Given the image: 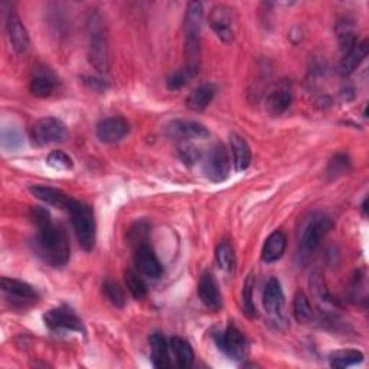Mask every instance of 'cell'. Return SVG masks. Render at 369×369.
I'll list each match as a JSON object with an SVG mask.
<instances>
[{
	"mask_svg": "<svg viewBox=\"0 0 369 369\" xmlns=\"http://www.w3.org/2000/svg\"><path fill=\"white\" fill-rule=\"evenodd\" d=\"M31 220L36 225L35 249L47 264L63 267L68 263L71 247L65 229L52 221L51 213L41 206L31 209Z\"/></svg>",
	"mask_w": 369,
	"mask_h": 369,
	"instance_id": "1",
	"label": "cell"
},
{
	"mask_svg": "<svg viewBox=\"0 0 369 369\" xmlns=\"http://www.w3.org/2000/svg\"><path fill=\"white\" fill-rule=\"evenodd\" d=\"M204 9L199 2H190L186 8L183 32H185V68L193 79L201 67V28Z\"/></svg>",
	"mask_w": 369,
	"mask_h": 369,
	"instance_id": "2",
	"label": "cell"
},
{
	"mask_svg": "<svg viewBox=\"0 0 369 369\" xmlns=\"http://www.w3.org/2000/svg\"><path fill=\"white\" fill-rule=\"evenodd\" d=\"M68 212L71 215L72 227L75 229V234L76 238H79L80 245L85 251H91L95 245V236H97V224L92 208L84 202L72 199Z\"/></svg>",
	"mask_w": 369,
	"mask_h": 369,
	"instance_id": "3",
	"label": "cell"
},
{
	"mask_svg": "<svg viewBox=\"0 0 369 369\" xmlns=\"http://www.w3.org/2000/svg\"><path fill=\"white\" fill-rule=\"evenodd\" d=\"M88 60L91 65L101 74L108 69V47L103 21L99 15L88 21Z\"/></svg>",
	"mask_w": 369,
	"mask_h": 369,
	"instance_id": "4",
	"label": "cell"
},
{
	"mask_svg": "<svg viewBox=\"0 0 369 369\" xmlns=\"http://www.w3.org/2000/svg\"><path fill=\"white\" fill-rule=\"evenodd\" d=\"M334 222L329 217L323 213H316L307 221L304 228L302 229V234L299 238V247L302 256H310L312 252L318 249L322 240L329 234L332 229Z\"/></svg>",
	"mask_w": 369,
	"mask_h": 369,
	"instance_id": "5",
	"label": "cell"
},
{
	"mask_svg": "<svg viewBox=\"0 0 369 369\" xmlns=\"http://www.w3.org/2000/svg\"><path fill=\"white\" fill-rule=\"evenodd\" d=\"M204 173L212 182H224L231 173V159L227 147L222 143L213 145L204 159Z\"/></svg>",
	"mask_w": 369,
	"mask_h": 369,
	"instance_id": "6",
	"label": "cell"
},
{
	"mask_svg": "<svg viewBox=\"0 0 369 369\" xmlns=\"http://www.w3.org/2000/svg\"><path fill=\"white\" fill-rule=\"evenodd\" d=\"M218 347L231 359L243 361L248 355V342L234 325H229L224 332L213 335Z\"/></svg>",
	"mask_w": 369,
	"mask_h": 369,
	"instance_id": "7",
	"label": "cell"
},
{
	"mask_svg": "<svg viewBox=\"0 0 369 369\" xmlns=\"http://www.w3.org/2000/svg\"><path fill=\"white\" fill-rule=\"evenodd\" d=\"M32 138L41 146L63 143L68 139V129L60 119L44 117L33 124Z\"/></svg>",
	"mask_w": 369,
	"mask_h": 369,
	"instance_id": "8",
	"label": "cell"
},
{
	"mask_svg": "<svg viewBox=\"0 0 369 369\" xmlns=\"http://www.w3.org/2000/svg\"><path fill=\"white\" fill-rule=\"evenodd\" d=\"M45 325L55 332H61V330H68V332H84L81 319L75 315L72 309L68 306H60L51 309L49 312L44 315Z\"/></svg>",
	"mask_w": 369,
	"mask_h": 369,
	"instance_id": "9",
	"label": "cell"
},
{
	"mask_svg": "<svg viewBox=\"0 0 369 369\" xmlns=\"http://www.w3.org/2000/svg\"><path fill=\"white\" fill-rule=\"evenodd\" d=\"M234 24L236 15L229 6L217 5L212 8L209 13V25L220 40L227 44L232 42V40H234Z\"/></svg>",
	"mask_w": 369,
	"mask_h": 369,
	"instance_id": "10",
	"label": "cell"
},
{
	"mask_svg": "<svg viewBox=\"0 0 369 369\" xmlns=\"http://www.w3.org/2000/svg\"><path fill=\"white\" fill-rule=\"evenodd\" d=\"M130 133V124L126 119L114 115V117H107L97 124V138L103 143L114 145L122 142L126 136Z\"/></svg>",
	"mask_w": 369,
	"mask_h": 369,
	"instance_id": "11",
	"label": "cell"
},
{
	"mask_svg": "<svg viewBox=\"0 0 369 369\" xmlns=\"http://www.w3.org/2000/svg\"><path fill=\"white\" fill-rule=\"evenodd\" d=\"M2 290L12 299L15 306L26 307L38 302L36 290L25 281L2 277Z\"/></svg>",
	"mask_w": 369,
	"mask_h": 369,
	"instance_id": "12",
	"label": "cell"
},
{
	"mask_svg": "<svg viewBox=\"0 0 369 369\" xmlns=\"http://www.w3.org/2000/svg\"><path fill=\"white\" fill-rule=\"evenodd\" d=\"M134 264L140 274L153 280L159 279L163 273V267L149 244L134 248Z\"/></svg>",
	"mask_w": 369,
	"mask_h": 369,
	"instance_id": "13",
	"label": "cell"
},
{
	"mask_svg": "<svg viewBox=\"0 0 369 369\" xmlns=\"http://www.w3.org/2000/svg\"><path fill=\"white\" fill-rule=\"evenodd\" d=\"M167 136L174 140L179 142H190V140H201L209 136L208 129L197 122H185V120H174L167 126L166 130Z\"/></svg>",
	"mask_w": 369,
	"mask_h": 369,
	"instance_id": "14",
	"label": "cell"
},
{
	"mask_svg": "<svg viewBox=\"0 0 369 369\" xmlns=\"http://www.w3.org/2000/svg\"><path fill=\"white\" fill-rule=\"evenodd\" d=\"M198 295L201 302L205 304L212 312H220L222 309V295L220 286L211 273H204L199 286H198Z\"/></svg>",
	"mask_w": 369,
	"mask_h": 369,
	"instance_id": "15",
	"label": "cell"
},
{
	"mask_svg": "<svg viewBox=\"0 0 369 369\" xmlns=\"http://www.w3.org/2000/svg\"><path fill=\"white\" fill-rule=\"evenodd\" d=\"M6 31H8L9 41H10V44L13 47V49L17 54L26 52L28 48H29V33H28L25 25L22 24L21 17H19L13 12H10L8 15Z\"/></svg>",
	"mask_w": 369,
	"mask_h": 369,
	"instance_id": "16",
	"label": "cell"
},
{
	"mask_svg": "<svg viewBox=\"0 0 369 369\" xmlns=\"http://www.w3.org/2000/svg\"><path fill=\"white\" fill-rule=\"evenodd\" d=\"M31 193L38 198L40 201L45 202L47 205L55 206V208H60V209H67L71 205V198L64 193L63 190L56 189V188H51V186H42V185H36V186H31L29 188Z\"/></svg>",
	"mask_w": 369,
	"mask_h": 369,
	"instance_id": "17",
	"label": "cell"
},
{
	"mask_svg": "<svg viewBox=\"0 0 369 369\" xmlns=\"http://www.w3.org/2000/svg\"><path fill=\"white\" fill-rule=\"evenodd\" d=\"M368 51H369V44L366 40L362 42H356L351 49L346 51L339 65L341 75L343 76L351 75L363 63L368 55Z\"/></svg>",
	"mask_w": 369,
	"mask_h": 369,
	"instance_id": "18",
	"label": "cell"
},
{
	"mask_svg": "<svg viewBox=\"0 0 369 369\" xmlns=\"http://www.w3.org/2000/svg\"><path fill=\"white\" fill-rule=\"evenodd\" d=\"M263 304L264 309L271 315H277L281 312L284 304V295L281 284L277 279H270L267 281L263 293Z\"/></svg>",
	"mask_w": 369,
	"mask_h": 369,
	"instance_id": "19",
	"label": "cell"
},
{
	"mask_svg": "<svg viewBox=\"0 0 369 369\" xmlns=\"http://www.w3.org/2000/svg\"><path fill=\"white\" fill-rule=\"evenodd\" d=\"M291 101H293L291 91L286 85H279L268 94L265 100V107L271 115H280L288 110Z\"/></svg>",
	"mask_w": 369,
	"mask_h": 369,
	"instance_id": "20",
	"label": "cell"
},
{
	"mask_svg": "<svg viewBox=\"0 0 369 369\" xmlns=\"http://www.w3.org/2000/svg\"><path fill=\"white\" fill-rule=\"evenodd\" d=\"M287 247V240L286 236L281 231H274L273 234H270L268 238L264 243L263 252H261V259L265 263H274L280 260L284 254Z\"/></svg>",
	"mask_w": 369,
	"mask_h": 369,
	"instance_id": "21",
	"label": "cell"
},
{
	"mask_svg": "<svg viewBox=\"0 0 369 369\" xmlns=\"http://www.w3.org/2000/svg\"><path fill=\"white\" fill-rule=\"evenodd\" d=\"M150 349H151V362L159 369H166L172 366L169 356V345L166 338L162 334H153L149 338Z\"/></svg>",
	"mask_w": 369,
	"mask_h": 369,
	"instance_id": "22",
	"label": "cell"
},
{
	"mask_svg": "<svg viewBox=\"0 0 369 369\" xmlns=\"http://www.w3.org/2000/svg\"><path fill=\"white\" fill-rule=\"evenodd\" d=\"M215 92L217 88L213 84H202L188 95L186 107L192 111H202L212 103Z\"/></svg>",
	"mask_w": 369,
	"mask_h": 369,
	"instance_id": "23",
	"label": "cell"
},
{
	"mask_svg": "<svg viewBox=\"0 0 369 369\" xmlns=\"http://www.w3.org/2000/svg\"><path fill=\"white\" fill-rule=\"evenodd\" d=\"M231 151L234 156V165L238 172L245 170L251 165V150L248 143L237 133H231L229 136Z\"/></svg>",
	"mask_w": 369,
	"mask_h": 369,
	"instance_id": "24",
	"label": "cell"
},
{
	"mask_svg": "<svg viewBox=\"0 0 369 369\" xmlns=\"http://www.w3.org/2000/svg\"><path fill=\"white\" fill-rule=\"evenodd\" d=\"M170 349L173 352L174 361H177V365L179 368H190L193 365V359H195V355H193V351L190 345L179 338V336H174L170 339Z\"/></svg>",
	"mask_w": 369,
	"mask_h": 369,
	"instance_id": "25",
	"label": "cell"
},
{
	"mask_svg": "<svg viewBox=\"0 0 369 369\" xmlns=\"http://www.w3.org/2000/svg\"><path fill=\"white\" fill-rule=\"evenodd\" d=\"M363 361V354L356 349H343V351H336L329 356V363L332 368L343 369L358 365Z\"/></svg>",
	"mask_w": 369,
	"mask_h": 369,
	"instance_id": "26",
	"label": "cell"
},
{
	"mask_svg": "<svg viewBox=\"0 0 369 369\" xmlns=\"http://www.w3.org/2000/svg\"><path fill=\"white\" fill-rule=\"evenodd\" d=\"M55 87H56L55 79L47 74L35 75L29 84L31 92L35 97H38V99H47V97H51L52 92L55 91Z\"/></svg>",
	"mask_w": 369,
	"mask_h": 369,
	"instance_id": "27",
	"label": "cell"
},
{
	"mask_svg": "<svg viewBox=\"0 0 369 369\" xmlns=\"http://www.w3.org/2000/svg\"><path fill=\"white\" fill-rule=\"evenodd\" d=\"M293 313L297 322L300 323H309L315 318L313 307L309 302V297L303 293V291H297L293 302Z\"/></svg>",
	"mask_w": 369,
	"mask_h": 369,
	"instance_id": "28",
	"label": "cell"
},
{
	"mask_svg": "<svg viewBox=\"0 0 369 369\" xmlns=\"http://www.w3.org/2000/svg\"><path fill=\"white\" fill-rule=\"evenodd\" d=\"M124 283L131 296L138 300H142L147 296V286L143 279L136 273L134 270H127L124 273Z\"/></svg>",
	"mask_w": 369,
	"mask_h": 369,
	"instance_id": "29",
	"label": "cell"
},
{
	"mask_svg": "<svg viewBox=\"0 0 369 369\" xmlns=\"http://www.w3.org/2000/svg\"><path fill=\"white\" fill-rule=\"evenodd\" d=\"M215 259L220 265V268L225 271H231L236 265V254H234V248L227 241H222L215 251Z\"/></svg>",
	"mask_w": 369,
	"mask_h": 369,
	"instance_id": "30",
	"label": "cell"
},
{
	"mask_svg": "<svg viewBox=\"0 0 369 369\" xmlns=\"http://www.w3.org/2000/svg\"><path fill=\"white\" fill-rule=\"evenodd\" d=\"M103 293L107 297V300L115 306V307H124L126 304V295H124V290L111 280H107L103 284Z\"/></svg>",
	"mask_w": 369,
	"mask_h": 369,
	"instance_id": "31",
	"label": "cell"
},
{
	"mask_svg": "<svg viewBox=\"0 0 369 369\" xmlns=\"http://www.w3.org/2000/svg\"><path fill=\"white\" fill-rule=\"evenodd\" d=\"M252 290H254V276L249 274L245 280L244 290H243V307L248 318H254L257 315L256 304L252 302Z\"/></svg>",
	"mask_w": 369,
	"mask_h": 369,
	"instance_id": "32",
	"label": "cell"
},
{
	"mask_svg": "<svg viewBox=\"0 0 369 369\" xmlns=\"http://www.w3.org/2000/svg\"><path fill=\"white\" fill-rule=\"evenodd\" d=\"M147 240H149V225L146 222H138L130 228L129 241L134 248L147 244Z\"/></svg>",
	"mask_w": 369,
	"mask_h": 369,
	"instance_id": "33",
	"label": "cell"
},
{
	"mask_svg": "<svg viewBox=\"0 0 369 369\" xmlns=\"http://www.w3.org/2000/svg\"><path fill=\"white\" fill-rule=\"evenodd\" d=\"M47 163L52 167V169H56V170H69L72 169L74 163H72V159L68 156L67 153L61 151V150H52L48 158H47Z\"/></svg>",
	"mask_w": 369,
	"mask_h": 369,
	"instance_id": "34",
	"label": "cell"
},
{
	"mask_svg": "<svg viewBox=\"0 0 369 369\" xmlns=\"http://www.w3.org/2000/svg\"><path fill=\"white\" fill-rule=\"evenodd\" d=\"M178 151H179L181 161L186 165L197 163L202 158V151L197 146H193L189 142H182V145L178 147Z\"/></svg>",
	"mask_w": 369,
	"mask_h": 369,
	"instance_id": "35",
	"label": "cell"
},
{
	"mask_svg": "<svg viewBox=\"0 0 369 369\" xmlns=\"http://www.w3.org/2000/svg\"><path fill=\"white\" fill-rule=\"evenodd\" d=\"M349 166H351V162H349L347 156H345V154H336V156L332 159V162L329 163L327 174L332 178H336L339 177V174H343L345 172H347Z\"/></svg>",
	"mask_w": 369,
	"mask_h": 369,
	"instance_id": "36",
	"label": "cell"
},
{
	"mask_svg": "<svg viewBox=\"0 0 369 369\" xmlns=\"http://www.w3.org/2000/svg\"><path fill=\"white\" fill-rule=\"evenodd\" d=\"M190 80H192V76L183 68H181L169 76L167 81H166V85H167V90L177 91V90L183 88Z\"/></svg>",
	"mask_w": 369,
	"mask_h": 369,
	"instance_id": "37",
	"label": "cell"
},
{
	"mask_svg": "<svg viewBox=\"0 0 369 369\" xmlns=\"http://www.w3.org/2000/svg\"><path fill=\"white\" fill-rule=\"evenodd\" d=\"M2 145L5 149H17L22 145V136L16 129H3L2 133Z\"/></svg>",
	"mask_w": 369,
	"mask_h": 369,
	"instance_id": "38",
	"label": "cell"
},
{
	"mask_svg": "<svg viewBox=\"0 0 369 369\" xmlns=\"http://www.w3.org/2000/svg\"><path fill=\"white\" fill-rule=\"evenodd\" d=\"M88 87H91V88H94V90H106V87H107V84H106V81H103V80H97V79H91V76H88V79H85V81H84Z\"/></svg>",
	"mask_w": 369,
	"mask_h": 369,
	"instance_id": "39",
	"label": "cell"
}]
</instances>
